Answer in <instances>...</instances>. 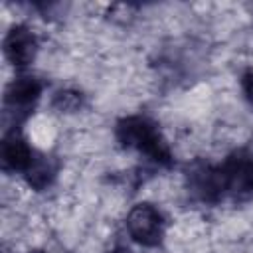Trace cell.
<instances>
[{
    "label": "cell",
    "mask_w": 253,
    "mask_h": 253,
    "mask_svg": "<svg viewBox=\"0 0 253 253\" xmlns=\"http://www.w3.org/2000/svg\"><path fill=\"white\" fill-rule=\"evenodd\" d=\"M115 136L121 142V146L138 150L146 154L150 160H154L156 164H162V166L172 164V152L166 140L156 130V126L144 117L132 115V117L121 119L115 126Z\"/></svg>",
    "instance_id": "1"
},
{
    "label": "cell",
    "mask_w": 253,
    "mask_h": 253,
    "mask_svg": "<svg viewBox=\"0 0 253 253\" xmlns=\"http://www.w3.org/2000/svg\"><path fill=\"white\" fill-rule=\"evenodd\" d=\"M126 227H128L130 237L144 247H156L164 237L162 215L150 204H136L128 211Z\"/></svg>",
    "instance_id": "2"
},
{
    "label": "cell",
    "mask_w": 253,
    "mask_h": 253,
    "mask_svg": "<svg viewBox=\"0 0 253 253\" xmlns=\"http://www.w3.org/2000/svg\"><path fill=\"white\" fill-rule=\"evenodd\" d=\"M223 190L233 198L253 196V156L245 152L231 154L219 168Z\"/></svg>",
    "instance_id": "3"
},
{
    "label": "cell",
    "mask_w": 253,
    "mask_h": 253,
    "mask_svg": "<svg viewBox=\"0 0 253 253\" xmlns=\"http://www.w3.org/2000/svg\"><path fill=\"white\" fill-rule=\"evenodd\" d=\"M188 190L202 202H217L225 194L219 168L206 162H194L188 168Z\"/></svg>",
    "instance_id": "4"
},
{
    "label": "cell",
    "mask_w": 253,
    "mask_h": 253,
    "mask_svg": "<svg viewBox=\"0 0 253 253\" xmlns=\"http://www.w3.org/2000/svg\"><path fill=\"white\" fill-rule=\"evenodd\" d=\"M40 93L42 87L38 79H34L32 75H18L6 89V109L16 115V119H22L34 109Z\"/></svg>",
    "instance_id": "5"
},
{
    "label": "cell",
    "mask_w": 253,
    "mask_h": 253,
    "mask_svg": "<svg viewBox=\"0 0 253 253\" xmlns=\"http://www.w3.org/2000/svg\"><path fill=\"white\" fill-rule=\"evenodd\" d=\"M36 51H38V42L26 26L10 28V32L4 38V53L14 65L24 67L32 63L36 57Z\"/></svg>",
    "instance_id": "6"
},
{
    "label": "cell",
    "mask_w": 253,
    "mask_h": 253,
    "mask_svg": "<svg viewBox=\"0 0 253 253\" xmlns=\"http://www.w3.org/2000/svg\"><path fill=\"white\" fill-rule=\"evenodd\" d=\"M34 156V150L28 142L14 130L2 142V166L12 172H24Z\"/></svg>",
    "instance_id": "7"
},
{
    "label": "cell",
    "mask_w": 253,
    "mask_h": 253,
    "mask_svg": "<svg viewBox=\"0 0 253 253\" xmlns=\"http://www.w3.org/2000/svg\"><path fill=\"white\" fill-rule=\"evenodd\" d=\"M55 172H57V166H55L53 158H49L45 154L34 152L30 164L24 170V176H26V182L34 190H43V188H47L53 182Z\"/></svg>",
    "instance_id": "8"
},
{
    "label": "cell",
    "mask_w": 253,
    "mask_h": 253,
    "mask_svg": "<svg viewBox=\"0 0 253 253\" xmlns=\"http://www.w3.org/2000/svg\"><path fill=\"white\" fill-rule=\"evenodd\" d=\"M81 105V97L73 91H59L53 99V107L61 113H71Z\"/></svg>",
    "instance_id": "9"
},
{
    "label": "cell",
    "mask_w": 253,
    "mask_h": 253,
    "mask_svg": "<svg viewBox=\"0 0 253 253\" xmlns=\"http://www.w3.org/2000/svg\"><path fill=\"white\" fill-rule=\"evenodd\" d=\"M241 89H243L247 101L253 103V71H247V73L241 77Z\"/></svg>",
    "instance_id": "10"
},
{
    "label": "cell",
    "mask_w": 253,
    "mask_h": 253,
    "mask_svg": "<svg viewBox=\"0 0 253 253\" xmlns=\"http://www.w3.org/2000/svg\"><path fill=\"white\" fill-rule=\"evenodd\" d=\"M111 253H130V251H126V249H115V251H111Z\"/></svg>",
    "instance_id": "11"
}]
</instances>
